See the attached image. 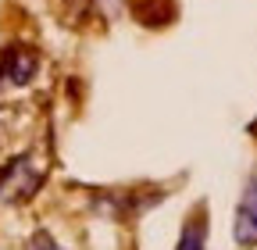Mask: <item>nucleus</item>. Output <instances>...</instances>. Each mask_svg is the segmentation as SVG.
Masks as SVG:
<instances>
[{"mask_svg":"<svg viewBox=\"0 0 257 250\" xmlns=\"http://www.w3.org/2000/svg\"><path fill=\"white\" fill-rule=\"evenodd\" d=\"M36 68H40V57L32 47H4L0 50V86L4 82L25 86V82H32Z\"/></svg>","mask_w":257,"mask_h":250,"instance_id":"nucleus-1","label":"nucleus"},{"mask_svg":"<svg viewBox=\"0 0 257 250\" xmlns=\"http://www.w3.org/2000/svg\"><path fill=\"white\" fill-rule=\"evenodd\" d=\"M236 243L243 246H253L257 243V175L246 182V193L236 207V229H232Z\"/></svg>","mask_w":257,"mask_h":250,"instance_id":"nucleus-2","label":"nucleus"},{"mask_svg":"<svg viewBox=\"0 0 257 250\" xmlns=\"http://www.w3.org/2000/svg\"><path fill=\"white\" fill-rule=\"evenodd\" d=\"M204 239H207V225H204V218H189L182 236H179V246L175 250H204Z\"/></svg>","mask_w":257,"mask_h":250,"instance_id":"nucleus-3","label":"nucleus"},{"mask_svg":"<svg viewBox=\"0 0 257 250\" xmlns=\"http://www.w3.org/2000/svg\"><path fill=\"white\" fill-rule=\"evenodd\" d=\"M29 250H57V243H54V239H50L47 232H40L36 239H32V243H29Z\"/></svg>","mask_w":257,"mask_h":250,"instance_id":"nucleus-4","label":"nucleus"}]
</instances>
